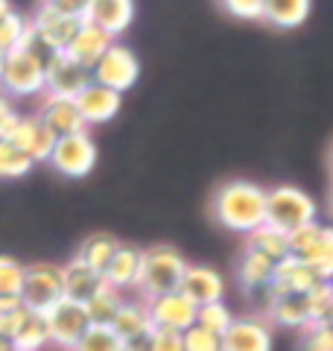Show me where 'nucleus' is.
<instances>
[{
	"label": "nucleus",
	"mask_w": 333,
	"mask_h": 351,
	"mask_svg": "<svg viewBox=\"0 0 333 351\" xmlns=\"http://www.w3.org/2000/svg\"><path fill=\"white\" fill-rule=\"evenodd\" d=\"M91 0H41L38 9H47L56 15H68V18H85V9Z\"/></svg>",
	"instance_id": "79ce46f5"
},
{
	"label": "nucleus",
	"mask_w": 333,
	"mask_h": 351,
	"mask_svg": "<svg viewBox=\"0 0 333 351\" xmlns=\"http://www.w3.org/2000/svg\"><path fill=\"white\" fill-rule=\"evenodd\" d=\"M147 307H149L152 328H170V331L184 334L187 328L196 325V304L190 299H184L179 290L166 295H155V299L147 302Z\"/></svg>",
	"instance_id": "1a4fd4ad"
},
{
	"label": "nucleus",
	"mask_w": 333,
	"mask_h": 351,
	"mask_svg": "<svg viewBox=\"0 0 333 351\" xmlns=\"http://www.w3.org/2000/svg\"><path fill=\"white\" fill-rule=\"evenodd\" d=\"M231 322H234V313L228 311L225 302H210V304L196 307V325L205 328L210 334H217V337L225 334Z\"/></svg>",
	"instance_id": "7c9ffc66"
},
{
	"label": "nucleus",
	"mask_w": 333,
	"mask_h": 351,
	"mask_svg": "<svg viewBox=\"0 0 333 351\" xmlns=\"http://www.w3.org/2000/svg\"><path fill=\"white\" fill-rule=\"evenodd\" d=\"M32 167H36V161H32L27 152H21L18 147H12L9 141L0 138V179H21V176H27Z\"/></svg>",
	"instance_id": "2f4dec72"
},
{
	"label": "nucleus",
	"mask_w": 333,
	"mask_h": 351,
	"mask_svg": "<svg viewBox=\"0 0 333 351\" xmlns=\"http://www.w3.org/2000/svg\"><path fill=\"white\" fill-rule=\"evenodd\" d=\"M228 15L240 21H263V3L266 0H219Z\"/></svg>",
	"instance_id": "58836bf2"
},
{
	"label": "nucleus",
	"mask_w": 333,
	"mask_h": 351,
	"mask_svg": "<svg viewBox=\"0 0 333 351\" xmlns=\"http://www.w3.org/2000/svg\"><path fill=\"white\" fill-rule=\"evenodd\" d=\"M88 82H91V71H85L82 64H76L73 59L64 56V53H59V56L50 62V68L44 71V94H50V97L76 100Z\"/></svg>",
	"instance_id": "9b49d317"
},
{
	"label": "nucleus",
	"mask_w": 333,
	"mask_h": 351,
	"mask_svg": "<svg viewBox=\"0 0 333 351\" xmlns=\"http://www.w3.org/2000/svg\"><path fill=\"white\" fill-rule=\"evenodd\" d=\"M272 272H275V261H269L254 249H246L237 261V281H240V287L251 295L260 293L266 284L272 281Z\"/></svg>",
	"instance_id": "412c9836"
},
{
	"label": "nucleus",
	"mask_w": 333,
	"mask_h": 351,
	"mask_svg": "<svg viewBox=\"0 0 333 351\" xmlns=\"http://www.w3.org/2000/svg\"><path fill=\"white\" fill-rule=\"evenodd\" d=\"M310 269L316 272L319 281L333 284V226H321V234L304 255H298Z\"/></svg>",
	"instance_id": "bb28decb"
},
{
	"label": "nucleus",
	"mask_w": 333,
	"mask_h": 351,
	"mask_svg": "<svg viewBox=\"0 0 333 351\" xmlns=\"http://www.w3.org/2000/svg\"><path fill=\"white\" fill-rule=\"evenodd\" d=\"M36 117L53 132V138L76 135V132H85L88 129L82 123L79 108H76V103L68 100V97H50V94H44V103H41Z\"/></svg>",
	"instance_id": "dca6fc26"
},
{
	"label": "nucleus",
	"mask_w": 333,
	"mask_h": 351,
	"mask_svg": "<svg viewBox=\"0 0 333 351\" xmlns=\"http://www.w3.org/2000/svg\"><path fill=\"white\" fill-rule=\"evenodd\" d=\"M330 170H333V147H330Z\"/></svg>",
	"instance_id": "de8ad7c7"
},
{
	"label": "nucleus",
	"mask_w": 333,
	"mask_h": 351,
	"mask_svg": "<svg viewBox=\"0 0 333 351\" xmlns=\"http://www.w3.org/2000/svg\"><path fill=\"white\" fill-rule=\"evenodd\" d=\"M187 261L175 246H149L140 249V281L138 290L143 293V299H155V295H166L179 290V281L184 276Z\"/></svg>",
	"instance_id": "f03ea898"
},
{
	"label": "nucleus",
	"mask_w": 333,
	"mask_h": 351,
	"mask_svg": "<svg viewBox=\"0 0 333 351\" xmlns=\"http://www.w3.org/2000/svg\"><path fill=\"white\" fill-rule=\"evenodd\" d=\"M126 295L117 293L114 287H108V284H103L91 299L85 302V313H88V322L91 325H111V319H114L117 307L123 304Z\"/></svg>",
	"instance_id": "c85d7f7f"
},
{
	"label": "nucleus",
	"mask_w": 333,
	"mask_h": 351,
	"mask_svg": "<svg viewBox=\"0 0 333 351\" xmlns=\"http://www.w3.org/2000/svg\"><path fill=\"white\" fill-rule=\"evenodd\" d=\"M18 112L12 108V103L6 100V97H0V138H6L9 132H12V126L18 123Z\"/></svg>",
	"instance_id": "37998d69"
},
{
	"label": "nucleus",
	"mask_w": 333,
	"mask_h": 351,
	"mask_svg": "<svg viewBox=\"0 0 333 351\" xmlns=\"http://www.w3.org/2000/svg\"><path fill=\"white\" fill-rule=\"evenodd\" d=\"M29 27L36 29L56 53H64L68 44L73 41V36L79 32L82 18H68V15H56V12H47V9H38L36 18L29 21Z\"/></svg>",
	"instance_id": "6ab92c4d"
},
{
	"label": "nucleus",
	"mask_w": 333,
	"mask_h": 351,
	"mask_svg": "<svg viewBox=\"0 0 333 351\" xmlns=\"http://www.w3.org/2000/svg\"><path fill=\"white\" fill-rule=\"evenodd\" d=\"M149 351H184L182 334L170 328H152L149 334Z\"/></svg>",
	"instance_id": "a19ab883"
},
{
	"label": "nucleus",
	"mask_w": 333,
	"mask_h": 351,
	"mask_svg": "<svg viewBox=\"0 0 333 351\" xmlns=\"http://www.w3.org/2000/svg\"><path fill=\"white\" fill-rule=\"evenodd\" d=\"M82 21L108 32L111 38H117L135 21V0H91Z\"/></svg>",
	"instance_id": "2eb2a0df"
},
{
	"label": "nucleus",
	"mask_w": 333,
	"mask_h": 351,
	"mask_svg": "<svg viewBox=\"0 0 333 351\" xmlns=\"http://www.w3.org/2000/svg\"><path fill=\"white\" fill-rule=\"evenodd\" d=\"M179 293L184 299H190L196 307L210 304V302H222L225 295V281L214 267H205V263H187L184 276L179 281Z\"/></svg>",
	"instance_id": "f8f14e48"
},
{
	"label": "nucleus",
	"mask_w": 333,
	"mask_h": 351,
	"mask_svg": "<svg viewBox=\"0 0 333 351\" xmlns=\"http://www.w3.org/2000/svg\"><path fill=\"white\" fill-rule=\"evenodd\" d=\"M53 170H59L68 179H85L97 164V144L91 138V132H76V135L56 138V147L50 152Z\"/></svg>",
	"instance_id": "39448f33"
},
{
	"label": "nucleus",
	"mask_w": 333,
	"mask_h": 351,
	"mask_svg": "<svg viewBox=\"0 0 333 351\" xmlns=\"http://www.w3.org/2000/svg\"><path fill=\"white\" fill-rule=\"evenodd\" d=\"M12 351H44L50 346V334H47V322L41 313H27V319L21 322L15 337L9 339Z\"/></svg>",
	"instance_id": "cd10ccee"
},
{
	"label": "nucleus",
	"mask_w": 333,
	"mask_h": 351,
	"mask_svg": "<svg viewBox=\"0 0 333 351\" xmlns=\"http://www.w3.org/2000/svg\"><path fill=\"white\" fill-rule=\"evenodd\" d=\"M307 223H316V202L307 191L295 184H275L266 191V226L290 234Z\"/></svg>",
	"instance_id": "7ed1b4c3"
},
{
	"label": "nucleus",
	"mask_w": 333,
	"mask_h": 351,
	"mask_svg": "<svg viewBox=\"0 0 333 351\" xmlns=\"http://www.w3.org/2000/svg\"><path fill=\"white\" fill-rule=\"evenodd\" d=\"M3 59H6V56H0V71H3Z\"/></svg>",
	"instance_id": "09e8293b"
},
{
	"label": "nucleus",
	"mask_w": 333,
	"mask_h": 351,
	"mask_svg": "<svg viewBox=\"0 0 333 351\" xmlns=\"http://www.w3.org/2000/svg\"><path fill=\"white\" fill-rule=\"evenodd\" d=\"M44 322H47V334H50V346H59L62 351H71L79 337L88 331V313H85V304L79 302H71V299H62L56 302L47 313H41Z\"/></svg>",
	"instance_id": "0eeeda50"
},
{
	"label": "nucleus",
	"mask_w": 333,
	"mask_h": 351,
	"mask_svg": "<svg viewBox=\"0 0 333 351\" xmlns=\"http://www.w3.org/2000/svg\"><path fill=\"white\" fill-rule=\"evenodd\" d=\"M111 328L120 339H132V337H143L152 331V319H149V307L147 302H132L123 299V304L117 307L114 319H111Z\"/></svg>",
	"instance_id": "4be33fe9"
},
{
	"label": "nucleus",
	"mask_w": 333,
	"mask_h": 351,
	"mask_svg": "<svg viewBox=\"0 0 333 351\" xmlns=\"http://www.w3.org/2000/svg\"><path fill=\"white\" fill-rule=\"evenodd\" d=\"M222 351H272L269 322L258 316H234V322L222 334Z\"/></svg>",
	"instance_id": "ddd939ff"
},
{
	"label": "nucleus",
	"mask_w": 333,
	"mask_h": 351,
	"mask_svg": "<svg viewBox=\"0 0 333 351\" xmlns=\"http://www.w3.org/2000/svg\"><path fill=\"white\" fill-rule=\"evenodd\" d=\"M9 12H12V3H9V0H0V18L9 15Z\"/></svg>",
	"instance_id": "a18cd8bd"
},
{
	"label": "nucleus",
	"mask_w": 333,
	"mask_h": 351,
	"mask_svg": "<svg viewBox=\"0 0 333 351\" xmlns=\"http://www.w3.org/2000/svg\"><path fill=\"white\" fill-rule=\"evenodd\" d=\"M246 249H254V252H260V255H266L269 261H284L286 255H293L290 252V234L281 232V228H275V226H260V228H254L251 234H246Z\"/></svg>",
	"instance_id": "a878e982"
},
{
	"label": "nucleus",
	"mask_w": 333,
	"mask_h": 351,
	"mask_svg": "<svg viewBox=\"0 0 333 351\" xmlns=\"http://www.w3.org/2000/svg\"><path fill=\"white\" fill-rule=\"evenodd\" d=\"M73 103H76V108H79L85 126H99V123H108V120L117 117L120 106H123V94L111 91V88L91 80Z\"/></svg>",
	"instance_id": "9d476101"
},
{
	"label": "nucleus",
	"mask_w": 333,
	"mask_h": 351,
	"mask_svg": "<svg viewBox=\"0 0 333 351\" xmlns=\"http://www.w3.org/2000/svg\"><path fill=\"white\" fill-rule=\"evenodd\" d=\"M120 249V240L114 234H106V232H94L82 240L79 252H76V261H82L85 267H91L97 272H103L108 267V261L114 258V252Z\"/></svg>",
	"instance_id": "393cba45"
},
{
	"label": "nucleus",
	"mask_w": 333,
	"mask_h": 351,
	"mask_svg": "<svg viewBox=\"0 0 333 351\" xmlns=\"http://www.w3.org/2000/svg\"><path fill=\"white\" fill-rule=\"evenodd\" d=\"M27 307L21 302V295H0V337L12 339L21 322L27 319Z\"/></svg>",
	"instance_id": "473e14b6"
},
{
	"label": "nucleus",
	"mask_w": 333,
	"mask_h": 351,
	"mask_svg": "<svg viewBox=\"0 0 333 351\" xmlns=\"http://www.w3.org/2000/svg\"><path fill=\"white\" fill-rule=\"evenodd\" d=\"M0 351H12V346H9V339L0 337Z\"/></svg>",
	"instance_id": "49530a36"
},
{
	"label": "nucleus",
	"mask_w": 333,
	"mask_h": 351,
	"mask_svg": "<svg viewBox=\"0 0 333 351\" xmlns=\"http://www.w3.org/2000/svg\"><path fill=\"white\" fill-rule=\"evenodd\" d=\"M307 311H310V322H328V316L333 311V284L321 281L316 290H310L307 295Z\"/></svg>",
	"instance_id": "c9c22d12"
},
{
	"label": "nucleus",
	"mask_w": 333,
	"mask_h": 351,
	"mask_svg": "<svg viewBox=\"0 0 333 351\" xmlns=\"http://www.w3.org/2000/svg\"><path fill=\"white\" fill-rule=\"evenodd\" d=\"M27 24L29 21L21 18L15 9L0 18V56H6V53H12L18 47L21 38H24V32H27Z\"/></svg>",
	"instance_id": "f704fd0d"
},
{
	"label": "nucleus",
	"mask_w": 333,
	"mask_h": 351,
	"mask_svg": "<svg viewBox=\"0 0 333 351\" xmlns=\"http://www.w3.org/2000/svg\"><path fill=\"white\" fill-rule=\"evenodd\" d=\"M103 281L108 284V287H114L117 293L138 290V281H140V249L120 243V249L114 252V258H111L108 267L103 269Z\"/></svg>",
	"instance_id": "a211bd4d"
},
{
	"label": "nucleus",
	"mask_w": 333,
	"mask_h": 351,
	"mask_svg": "<svg viewBox=\"0 0 333 351\" xmlns=\"http://www.w3.org/2000/svg\"><path fill=\"white\" fill-rule=\"evenodd\" d=\"M71 351H123V339L114 334L111 325H88V331Z\"/></svg>",
	"instance_id": "c756f323"
},
{
	"label": "nucleus",
	"mask_w": 333,
	"mask_h": 351,
	"mask_svg": "<svg viewBox=\"0 0 333 351\" xmlns=\"http://www.w3.org/2000/svg\"><path fill=\"white\" fill-rule=\"evenodd\" d=\"M330 208H333V188H330Z\"/></svg>",
	"instance_id": "8fccbe9b"
},
{
	"label": "nucleus",
	"mask_w": 333,
	"mask_h": 351,
	"mask_svg": "<svg viewBox=\"0 0 333 351\" xmlns=\"http://www.w3.org/2000/svg\"><path fill=\"white\" fill-rule=\"evenodd\" d=\"M0 88L12 97H32V94H44V68L15 47L12 53H6L3 59V71H0Z\"/></svg>",
	"instance_id": "6e6552de"
},
{
	"label": "nucleus",
	"mask_w": 333,
	"mask_h": 351,
	"mask_svg": "<svg viewBox=\"0 0 333 351\" xmlns=\"http://www.w3.org/2000/svg\"><path fill=\"white\" fill-rule=\"evenodd\" d=\"M210 214L228 232L251 234L266 223V188L246 179L219 184L210 199Z\"/></svg>",
	"instance_id": "f257e3e1"
},
{
	"label": "nucleus",
	"mask_w": 333,
	"mask_h": 351,
	"mask_svg": "<svg viewBox=\"0 0 333 351\" xmlns=\"http://www.w3.org/2000/svg\"><path fill=\"white\" fill-rule=\"evenodd\" d=\"M62 299V267L50 261H38L24 267V287L21 302L29 313H47Z\"/></svg>",
	"instance_id": "20e7f679"
},
{
	"label": "nucleus",
	"mask_w": 333,
	"mask_h": 351,
	"mask_svg": "<svg viewBox=\"0 0 333 351\" xmlns=\"http://www.w3.org/2000/svg\"><path fill=\"white\" fill-rule=\"evenodd\" d=\"M266 311V319L275 322V325H284V328H304L310 322V311H307V299L304 295H278L269 304L263 307Z\"/></svg>",
	"instance_id": "b1692460"
},
{
	"label": "nucleus",
	"mask_w": 333,
	"mask_h": 351,
	"mask_svg": "<svg viewBox=\"0 0 333 351\" xmlns=\"http://www.w3.org/2000/svg\"><path fill=\"white\" fill-rule=\"evenodd\" d=\"M138 76H140L138 56L120 41L111 44V47L103 53V59L91 68V80L111 88V91H117V94L129 91V88L138 82Z\"/></svg>",
	"instance_id": "423d86ee"
},
{
	"label": "nucleus",
	"mask_w": 333,
	"mask_h": 351,
	"mask_svg": "<svg viewBox=\"0 0 333 351\" xmlns=\"http://www.w3.org/2000/svg\"><path fill=\"white\" fill-rule=\"evenodd\" d=\"M24 287V263L0 255V295H21Z\"/></svg>",
	"instance_id": "e433bc0d"
},
{
	"label": "nucleus",
	"mask_w": 333,
	"mask_h": 351,
	"mask_svg": "<svg viewBox=\"0 0 333 351\" xmlns=\"http://www.w3.org/2000/svg\"><path fill=\"white\" fill-rule=\"evenodd\" d=\"M313 0H266L263 21H269L278 29H295L310 18Z\"/></svg>",
	"instance_id": "5701e85b"
},
{
	"label": "nucleus",
	"mask_w": 333,
	"mask_h": 351,
	"mask_svg": "<svg viewBox=\"0 0 333 351\" xmlns=\"http://www.w3.org/2000/svg\"><path fill=\"white\" fill-rule=\"evenodd\" d=\"M114 41H117V38H111L108 32H103L99 27L85 24V21H82L79 32H76L73 41L68 44V50H64V56L73 59L76 64H82L85 71H91L94 64H97L99 59H103V53H106Z\"/></svg>",
	"instance_id": "f3484780"
},
{
	"label": "nucleus",
	"mask_w": 333,
	"mask_h": 351,
	"mask_svg": "<svg viewBox=\"0 0 333 351\" xmlns=\"http://www.w3.org/2000/svg\"><path fill=\"white\" fill-rule=\"evenodd\" d=\"M149 334H152V331H149ZM149 334L123 339V351H149Z\"/></svg>",
	"instance_id": "c03bdc74"
},
{
	"label": "nucleus",
	"mask_w": 333,
	"mask_h": 351,
	"mask_svg": "<svg viewBox=\"0 0 333 351\" xmlns=\"http://www.w3.org/2000/svg\"><path fill=\"white\" fill-rule=\"evenodd\" d=\"M319 234H321V223H307L301 228H295V232H290V252L293 255H304L319 240Z\"/></svg>",
	"instance_id": "ea45409f"
},
{
	"label": "nucleus",
	"mask_w": 333,
	"mask_h": 351,
	"mask_svg": "<svg viewBox=\"0 0 333 351\" xmlns=\"http://www.w3.org/2000/svg\"><path fill=\"white\" fill-rule=\"evenodd\" d=\"M182 343H184V351H222V337L205 331V328H187L182 334Z\"/></svg>",
	"instance_id": "4c0bfd02"
},
{
	"label": "nucleus",
	"mask_w": 333,
	"mask_h": 351,
	"mask_svg": "<svg viewBox=\"0 0 333 351\" xmlns=\"http://www.w3.org/2000/svg\"><path fill=\"white\" fill-rule=\"evenodd\" d=\"M103 284H106L103 272L85 267V263L76 261V258L62 267V295L64 299H71V302L85 304L99 287H103Z\"/></svg>",
	"instance_id": "aec40b11"
},
{
	"label": "nucleus",
	"mask_w": 333,
	"mask_h": 351,
	"mask_svg": "<svg viewBox=\"0 0 333 351\" xmlns=\"http://www.w3.org/2000/svg\"><path fill=\"white\" fill-rule=\"evenodd\" d=\"M3 141H9V144L18 147L21 152H27L32 161H47V158H50V152H53V147H56L53 132L44 126L36 114H32V117H24V114H21V117H18V123L12 126V132H9Z\"/></svg>",
	"instance_id": "4468645a"
},
{
	"label": "nucleus",
	"mask_w": 333,
	"mask_h": 351,
	"mask_svg": "<svg viewBox=\"0 0 333 351\" xmlns=\"http://www.w3.org/2000/svg\"><path fill=\"white\" fill-rule=\"evenodd\" d=\"M298 351H333V328L328 322H307L301 328Z\"/></svg>",
	"instance_id": "72a5a7b5"
}]
</instances>
